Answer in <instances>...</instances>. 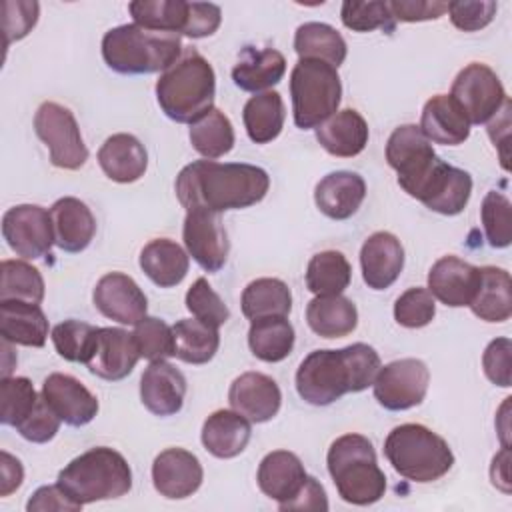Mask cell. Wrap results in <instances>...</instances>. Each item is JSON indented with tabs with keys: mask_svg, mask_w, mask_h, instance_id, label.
Wrapping results in <instances>:
<instances>
[{
	"mask_svg": "<svg viewBox=\"0 0 512 512\" xmlns=\"http://www.w3.org/2000/svg\"><path fill=\"white\" fill-rule=\"evenodd\" d=\"M480 284V268L456 258L442 256L428 272V292L450 308L468 306Z\"/></svg>",
	"mask_w": 512,
	"mask_h": 512,
	"instance_id": "ffe728a7",
	"label": "cell"
},
{
	"mask_svg": "<svg viewBox=\"0 0 512 512\" xmlns=\"http://www.w3.org/2000/svg\"><path fill=\"white\" fill-rule=\"evenodd\" d=\"M24 480V468L18 458L8 454L6 450L0 452V496H10L16 488H20Z\"/></svg>",
	"mask_w": 512,
	"mask_h": 512,
	"instance_id": "6125c7cd",
	"label": "cell"
},
{
	"mask_svg": "<svg viewBox=\"0 0 512 512\" xmlns=\"http://www.w3.org/2000/svg\"><path fill=\"white\" fill-rule=\"evenodd\" d=\"M186 394L184 374L166 360L150 362L140 378V400L154 416H172L182 410Z\"/></svg>",
	"mask_w": 512,
	"mask_h": 512,
	"instance_id": "44dd1931",
	"label": "cell"
},
{
	"mask_svg": "<svg viewBox=\"0 0 512 512\" xmlns=\"http://www.w3.org/2000/svg\"><path fill=\"white\" fill-rule=\"evenodd\" d=\"M482 226L492 248H506L512 242V204L496 190H490L480 208Z\"/></svg>",
	"mask_w": 512,
	"mask_h": 512,
	"instance_id": "7dc6e473",
	"label": "cell"
},
{
	"mask_svg": "<svg viewBox=\"0 0 512 512\" xmlns=\"http://www.w3.org/2000/svg\"><path fill=\"white\" fill-rule=\"evenodd\" d=\"M250 352L264 362H280L294 348V328L286 316L252 320L248 330Z\"/></svg>",
	"mask_w": 512,
	"mask_h": 512,
	"instance_id": "f35d334b",
	"label": "cell"
},
{
	"mask_svg": "<svg viewBox=\"0 0 512 512\" xmlns=\"http://www.w3.org/2000/svg\"><path fill=\"white\" fill-rule=\"evenodd\" d=\"M186 308L190 310V314L214 328H220L228 318H230V310L228 306L222 302V298L212 290V286L208 284L206 278H198L186 292Z\"/></svg>",
	"mask_w": 512,
	"mask_h": 512,
	"instance_id": "f907efd6",
	"label": "cell"
},
{
	"mask_svg": "<svg viewBox=\"0 0 512 512\" xmlns=\"http://www.w3.org/2000/svg\"><path fill=\"white\" fill-rule=\"evenodd\" d=\"M60 418L58 414L50 408V404L44 400V396L40 394L38 404L34 406V410L16 426V432L34 444H44L50 442L56 432L60 430Z\"/></svg>",
	"mask_w": 512,
	"mask_h": 512,
	"instance_id": "f5cc1de1",
	"label": "cell"
},
{
	"mask_svg": "<svg viewBox=\"0 0 512 512\" xmlns=\"http://www.w3.org/2000/svg\"><path fill=\"white\" fill-rule=\"evenodd\" d=\"M390 12L394 16V20L400 22H422V20H436L440 18L446 8L448 2H426V0H392L388 2Z\"/></svg>",
	"mask_w": 512,
	"mask_h": 512,
	"instance_id": "91938a15",
	"label": "cell"
},
{
	"mask_svg": "<svg viewBox=\"0 0 512 512\" xmlns=\"http://www.w3.org/2000/svg\"><path fill=\"white\" fill-rule=\"evenodd\" d=\"M470 194H472L470 174L466 170H460L444 162L440 172L432 180L426 196L422 198V204L432 212H438L444 216H456L466 208Z\"/></svg>",
	"mask_w": 512,
	"mask_h": 512,
	"instance_id": "e575fe53",
	"label": "cell"
},
{
	"mask_svg": "<svg viewBox=\"0 0 512 512\" xmlns=\"http://www.w3.org/2000/svg\"><path fill=\"white\" fill-rule=\"evenodd\" d=\"M328 472L340 498L348 504L368 506L386 492V476L378 466L372 442L362 434L336 438L326 456Z\"/></svg>",
	"mask_w": 512,
	"mask_h": 512,
	"instance_id": "5b68a950",
	"label": "cell"
},
{
	"mask_svg": "<svg viewBox=\"0 0 512 512\" xmlns=\"http://www.w3.org/2000/svg\"><path fill=\"white\" fill-rule=\"evenodd\" d=\"M182 56V40L172 32H156L138 24L110 28L102 38V58L118 74L164 72Z\"/></svg>",
	"mask_w": 512,
	"mask_h": 512,
	"instance_id": "277c9868",
	"label": "cell"
},
{
	"mask_svg": "<svg viewBox=\"0 0 512 512\" xmlns=\"http://www.w3.org/2000/svg\"><path fill=\"white\" fill-rule=\"evenodd\" d=\"M290 96L294 124L302 130L318 128L340 106L338 70L322 60H298L290 74Z\"/></svg>",
	"mask_w": 512,
	"mask_h": 512,
	"instance_id": "ba28073f",
	"label": "cell"
},
{
	"mask_svg": "<svg viewBox=\"0 0 512 512\" xmlns=\"http://www.w3.org/2000/svg\"><path fill=\"white\" fill-rule=\"evenodd\" d=\"M0 300L40 304L44 300V278L38 268L24 260H2Z\"/></svg>",
	"mask_w": 512,
	"mask_h": 512,
	"instance_id": "ee69618b",
	"label": "cell"
},
{
	"mask_svg": "<svg viewBox=\"0 0 512 512\" xmlns=\"http://www.w3.org/2000/svg\"><path fill=\"white\" fill-rule=\"evenodd\" d=\"M2 236L6 244L22 258L34 260L50 254L54 230L50 210L38 204H18L2 216Z\"/></svg>",
	"mask_w": 512,
	"mask_h": 512,
	"instance_id": "4fadbf2b",
	"label": "cell"
},
{
	"mask_svg": "<svg viewBox=\"0 0 512 512\" xmlns=\"http://www.w3.org/2000/svg\"><path fill=\"white\" fill-rule=\"evenodd\" d=\"M32 382L24 376H4L0 382V420L6 426H18L38 404Z\"/></svg>",
	"mask_w": 512,
	"mask_h": 512,
	"instance_id": "bcb514c9",
	"label": "cell"
},
{
	"mask_svg": "<svg viewBox=\"0 0 512 512\" xmlns=\"http://www.w3.org/2000/svg\"><path fill=\"white\" fill-rule=\"evenodd\" d=\"M418 128L430 142L444 146H458L470 136V122L450 94H436L424 104Z\"/></svg>",
	"mask_w": 512,
	"mask_h": 512,
	"instance_id": "484cf974",
	"label": "cell"
},
{
	"mask_svg": "<svg viewBox=\"0 0 512 512\" xmlns=\"http://www.w3.org/2000/svg\"><path fill=\"white\" fill-rule=\"evenodd\" d=\"M228 402L232 410L242 414L246 420L262 424L278 414L282 392L270 376L262 372H244L230 384Z\"/></svg>",
	"mask_w": 512,
	"mask_h": 512,
	"instance_id": "e0dca14e",
	"label": "cell"
},
{
	"mask_svg": "<svg viewBox=\"0 0 512 512\" xmlns=\"http://www.w3.org/2000/svg\"><path fill=\"white\" fill-rule=\"evenodd\" d=\"M368 124L360 112L346 108L332 114L316 128V140L320 146L338 158L358 156L368 144Z\"/></svg>",
	"mask_w": 512,
	"mask_h": 512,
	"instance_id": "83f0119b",
	"label": "cell"
},
{
	"mask_svg": "<svg viewBox=\"0 0 512 512\" xmlns=\"http://www.w3.org/2000/svg\"><path fill=\"white\" fill-rule=\"evenodd\" d=\"M512 342L510 338L492 340L482 354V368L486 378L502 388H508L512 382L510 366H512Z\"/></svg>",
	"mask_w": 512,
	"mask_h": 512,
	"instance_id": "9f6ffc18",
	"label": "cell"
},
{
	"mask_svg": "<svg viewBox=\"0 0 512 512\" xmlns=\"http://www.w3.org/2000/svg\"><path fill=\"white\" fill-rule=\"evenodd\" d=\"M364 196V178L348 170H336L326 174L314 188V202L318 210L332 220H346L354 216L364 202Z\"/></svg>",
	"mask_w": 512,
	"mask_h": 512,
	"instance_id": "cb8c5ba5",
	"label": "cell"
},
{
	"mask_svg": "<svg viewBox=\"0 0 512 512\" xmlns=\"http://www.w3.org/2000/svg\"><path fill=\"white\" fill-rule=\"evenodd\" d=\"M54 244L70 254L88 248L96 234V218L92 210L74 196L56 200L50 208Z\"/></svg>",
	"mask_w": 512,
	"mask_h": 512,
	"instance_id": "603a6c76",
	"label": "cell"
},
{
	"mask_svg": "<svg viewBox=\"0 0 512 512\" xmlns=\"http://www.w3.org/2000/svg\"><path fill=\"white\" fill-rule=\"evenodd\" d=\"M40 6L38 2H26V0H8L2 4L4 14V36L6 46L14 40H22L38 22Z\"/></svg>",
	"mask_w": 512,
	"mask_h": 512,
	"instance_id": "11a10c76",
	"label": "cell"
},
{
	"mask_svg": "<svg viewBox=\"0 0 512 512\" xmlns=\"http://www.w3.org/2000/svg\"><path fill=\"white\" fill-rule=\"evenodd\" d=\"M216 74L210 62L188 48L166 68L156 82V100L162 112L180 124H194L214 108Z\"/></svg>",
	"mask_w": 512,
	"mask_h": 512,
	"instance_id": "3957f363",
	"label": "cell"
},
{
	"mask_svg": "<svg viewBox=\"0 0 512 512\" xmlns=\"http://www.w3.org/2000/svg\"><path fill=\"white\" fill-rule=\"evenodd\" d=\"M222 22V10L210 2H190L188 8V24L184 36L188 38H204L218 30Z\"/></svg>",
	"mask_w": 512,
	"mask_h": 512,
	"instance_id": "6f0895ef",
	"label": "cell"
},
{
	"mask_svg": "<svg viewBox=\"0 0 512 512\" xmlns=\"http://www.w3.org/2000/svg\"><path fill=\"white\" fill-rule=\"evenodd\" d=\"M182 238L188 254L206 272H218L226 264L230 242L218 214L190 210L184 218Z\"/></svg>",
	"mask_w": 512,
	"mask_h": 512,
	"instance_id": "5bb4252c",
	"label": "cell"
},
{
	"mask_svg": "<svg viewBox=\"0 0 512 512\" xmlns=\"http://www.w3.org/2000/svg\"><path fill=\"white\" fill-rule=\"evenodd\" d=\"M428 384V366L418 358H402L380 366L372 382L374 398L380 406L392 412L418 406L428 392Z\"/></svg>",
	"mask_w": 512,
	"mask_h": 512,
	"instance_id": "7c38bea8",
	"label": "cell"
},
{
	"mask_svg": "<svg viewBox=\"0 0 512 512\" xmlns=\"http://www.w3.org/2000/svg\"><path fill=\"white\" fill-rule=\"evenodd\" d=\"M508 464H510V448L502 446V450L494 456L492 466H490V478L492 484L498 486L502 492H510V474H508Z\"/></svg>",
	"mask_w": 512,
	"mask_h": 512,
	"instance_id": "be15d7a7",
	"label": "cell"
},
{
	"mask_svg": "<svg viewBox=\"0 0 512 512\" xmlns=\"http://www.w3.org/2000/svg\"><path fill=\"white\" fill-rule=\"evenodd\" d=\"M352 278L350 262L342 252L324 250L310 258L306 268V288L316 296L342 294Z\"/></svg>",
	"mask_w": 512,
	"mask_h": 512,
	"instance_id": "60d3db41",
	"label": "cell"
},
{
	"mask_svg": "<svg viewBox=\"0 0 512 512\" xmlns=\"http://www.w3.org/2000/svg\"><path fill=\"white\" fill-rule=\"evenodd\" d=\"M286 72V58L274 48L256 50L246 46L232 68V80L240 90L258 92L276 86Z\"/></svg>",
	"mask_w": 512,
	"mask_h": 512,
	"instance_id": "4dcf8cb0",
	"label": "cell"
},
{
	"mask_svg": "<svg viewBox=\"0 0 512 512\" xmlns=\"http://www.w3.org/2000/svg\"><path fill=\"white\" fill-rule=\"evenodd\" d=\"M308 474L304 470V464L294 452L288 450H274L266 454L258 466V488L272 500L278 502V506L290 502L300 488L304 486Z\"/></svg>",
	"mask_w": 512,
	"mask_h": 512,
	"instance_id": "d4e9b609",
	"label": "cell"
},
{
	"mask_svg": "<svg viewBox=\"0 0 512 512\" xmlns=\"http://www.w3.org/2000/svg\"><path fill=\"white\" fill-rule=\"evenodd\" d=\"M240 304L248 320L288 316L292 310V292L278 278H256L244 288Z\"/></svg>",
	"mask_w": 512,
	"mask_h": 512,
	"instance_id": "74e56055",
	"label": "cell"
},
{
	"mask_svg": "<svg viewBox=\"0 0 512 512\" xmlns=\"http://www.w3.org/2000/svg\"><path fill=\"white\" fill-rule=\"evenodd\" d=\"M280 510H320V512H326L328 510V498H326V492L322 488V484L308 476L304 486L300 488V492L286 504L278 506Z\"/></svg>",
	"mask_w": 512,
	"mask_h": 512,
	"instance_id": "94428289",
	"label": "cell"
},
{
	"mask_svg": "<svg viewBox=\"0 0 512 512\" xmlns=\"http://www.w3.org/2000/svg\"><path fill=\"white\" fill-rule=\"evenodd\" d=\"M98 164L110 180L130 184L144 176L148 154L136 136L120 132L106 138V142L100 146Z\"/></svg>",
	"mask_w": 512,
	"mask_h": 512,
	"instance_id": "4316f807",
	"label": "cell"
},
{
	"mask_svg": "<svg viewBox=\"0 0 512 512\" xmlns=\"http://www.w3.org/2000/svg\"><path fill=\"white\" fill-rule=\"evenodd\" d=\"M474 316L484 322H504L512 316V282L504 268L482 266L480 284L468 304Z\"/></svg>",
	"mask_w": 512,
	"mask_h": 512,
	"instance_id": "1f68e13d",
	"label": "cell"
},
{
	"mask_svg": "<svg viewBox=\"0 0 512 512\" xmlns=\"http://www.w3.org/2000/svg\"><path fill=\"white\" fill-rule=\"evenodd\" d=\"M174 356L188 364H206L214 358L220 346L218 328L208 326L196 318L178 320L172 326Z\"/></svg>",
	"mask_w": 512,
	"mask_h": 512,
	"instance_id": "ab89813d",
	"label": "cell"
},
{
	"mask_svg": "<svg viewBox=\"0 0 512 512\" xmlns=\"http://www.w3.org/2000/svg\"><path fill=\"white\" fill-rule=\"evenodd\" d=\"M36 136L50 150V162L62 170H78L88 160L74 114L58 102H42L34 114Z\"/></svg>",
	"mask_w": 512,
	"mask_h": 512,
	"instance_id": "30bf717a",
	"label": "cell"
},
{
	"mask_svg": "<svg viewBox=\"0 0 512 512\" xmlns=\"http://www.w3.org/2000/svg\"><path fill=\"white\" fill-rule=\"evenodd\" d=\"M192 148L206 160L220 158L234 148V128L224 112L212 108L200 120L190 124Z\"/></svg>",
	"mask_w": 512,
	"mask_h": 512,
	"instance_id": "7bdbcfd3",
	"label": "cell"
},
{
	"mask_svg": "<svg viewBox=\"0 0 512 512\" xmlns=\"http://www.w3.org/2000/svg\"><path fill=\"white\" fill-rule=\"evenodd\" d=\"M496 10H498V4L492 0L448 2V8H446L452 24L464 32H476L488 26L496 16Z\"/></svg>",
	"mask_w": 512,
	"mask_h": 512,
	"instance_id": "db71d44e",
	"label": "cell"
},
{
	"mask_svg": "<svg viewBox=\"0 0 512 512\" xmlns=\"http://www.w3.org/2000/svg\"><path fill=\"white\" fill-rule=\"evenodd\" d=\"M294 50L300 60H322L334 68H338L348 54L340 32L324 22L300 24L294 34Z\"/></svg>",
	"mask_w": 512,
	"mask_h": 512,
	"instance_id": "d590c367",
	"label": "cell"
},
{
	"mask_svg": "<svg viewBox=\"0 0 512 512\" xmlns=\"http://www.w3.org/2000/svg\"><path fill=\"white\" fill-rule=\"evenodd\" d=\"M96 334H98V328L88 322L64 320L52 328V342L56 352L64 360L86 364L92 356Z\"/></svg>",
	"mask_w": 512,
	"mask_h": 512,
	"instance_id": "f6af8a7d",
	"label": "cell"
},
{
	"mask_svg": "<svg viewBox=\"0 0 512 512\" xmlns=\"http://www.w3.org/2000/svg\"><path fill=\"white\" fill-rule=\"evenodd\" d=\"M190 2L184 0H136L128 4V12L134 24L156 30L184 34L188 24Z\"/></svg>",
	"mask_w": 512,
	"mask_h": 512,
	"instance_id": "b9f144b4",
	"label": "cell"
},
{
	"mask_svg": "<svg viewBox=\"0 0 512 512\" xmlns=\"http://www.w3.org/2000/svg\"><path fill=\"white\" fill-rule=\"evenodd\" d=\"M204 478L200 460L184 448L162 450L152 464V482L160 496L182 500L192 496Z\"/></svg>",
	"mask_w": 512,
	"mask_h": 512,
	"instance_id": "2e32d148",
	"label": "cell"
},
{
	"mask_svg": "<svg viewBox=\"0 0 512 512\" xmlns=\"http://www.w3.org/2000/svg\"><path fill=\"white\" fill-rule=\"evenodd\" d=\"M306 320L314 334L322 338H344L358 324V310L342 294L314 296L306 306Z\"/></svg>",
	"mask_w": 512,
	"mask_h": 512,
	"instance_id": "836d02e7",
	"label": "cell"
},
{
	"mask_svg": "<svg viewBox=\"0 0 512 512\" xmlns=\"http://www.w3.org/2000/svg\"><path fill=\"white\" fill-rule=\"evenodd\" d=\"M384 456L402 478L420 484L442 478L454 464L448 442L422 424L396 426L384 440Z\"/></svg>",
	"mask_w": 512,
	"mask_h": 512,
	"instance_id": "52a82bcc",
	"label": "cell"
},
{
	"mask_svg": "<svg viewBox=\"0 0 512 512\" xmlns=\"http://www.w3.org/2000/svg\"><path fill=\"white\" fill-rule=\"evenodd\" d=\"M132 336L140 352V358L156 362L174 356L172 326H168L164 320L156 316H144L138 324H134Z\"/></svg>",
	"mask_w": 512,
	"mask_h": 512,
	"instance_id": "c3c4849f",
	"label": "cell"
},
{
	"mask_svg": "<svg viewBox=\"0 0 512 512\" xmlns=\"http://www.w3.org/2000/svg\"><path fill=\"white\" fill-rule=\"evenodd\" d=\"M380 370L378 352L356 342L340 350H314L296 370V390L312 406H328L348 392L366 390Z\"/></svg>",
	"mask_w": 512,
	"mask_h": 512,
	"instance_id": "7a4b0ae2",
	"label": "cell"
},
{
	"mask_svg": "<svg viewBox=\"0 0 512 512\" xmlns=\"http://www.w3.org/2000/svg\"><path fill=\"white\" fill-rule=\"evenodd\" d=\"M284 118L286 110L282 96L274 90H266L252 96L242 110V120L248 138L256 144H268L274 138H278V134L284 128Z\"/></svg>",
	"mask_w": 512,
	"mask_h": 512,
	"instance_id": "8d00e7d4",
	"label": "cell"
},
{
	"mask_svg": "<svg viewBox=\"0 0 512 512\" xmlns=\"http://www.w3.org/2000/svg\"><path fill=\"white\" fill-rule=\"evenodd\" d=\"M188 254L168 238L150 240L140 252L142 272L160 288H172L188 274Z\"/></svg>",
	"mask_w": 512,
	"mask_h": 512,
	"instance_id": "d6a6232c",
	"label": "cell"
},
{
	"mask_svg": "<svg viewBox=\"0 0 512 512\" xmlns=\"http://www.w3.org/2000/svg\"><path fill=\"white\" fill-rule=\"evenodd\" d=\"M436 316V302L428 288H408L396 298L394 318L404 328H422Z\"/></svg>",
	"mask_w": 512,
	"mask_h": 512,
	"instance_id": "816d5d0a",
	"label": "cell"
},
{
	"mask_svg": "<svg viewBox=\"0 0 512 512\" xmlns=\"http://www.w3.org/2000/svg\"><path fill=\"white\" fill-rule=\"evenodd\" d=\"M342 24L354 32H372L376 28L394 32L396 20L390 12L388 2H344L340 8Z\"/></svg>",
	"mask_w": 512,
	"mask_h": 512,
	"instance_id": "681fc988",
	"label": "cell"
},
{
	"mask_svg": "<svg viewBox=\"0 0 512 512\" xmlns=\"http://www.w3.org/2000/svg\"><path fill=\"white\" fill-rule=\"evenodd\" d=\"M82 504H78L76 500L70 498V494L56 482L50 486H40L28 500L26 510L28 512H50V510H58V512H76L80 510Z\"/></svg>",
	"mask_w": 512,
	"mask_h": 512,
	"instance_id": "680465c9",
	"label": "cell"
},
{
	"mask_svg": "<svg viewBox=\"0 0 512 512\" xmlns=\"http://www.w3.org/2000/svg\"><path fill=\"white\" fill-rule=\"evenodd\" d=\"M0 336L10 344L42 348L48 338V320L38 304L0 300Z\"/></svg>",
	"mask_w": 512,
	"mask_h": 512,
	"instance_id": "f1b7e54d",
	"label": "cell"
},
{
	"mask_svg": "<svg viewBox=\"0 0 512 512\" xmlns=\"http://www.w3.org/2000/svg\"><path fill=\"white\" fill-rule=\"evenodd\" d=\"M98 312L120 324H138L148 310V300L140 286L122 272L104 274L92 294Z\"/></svg>",
	"mask_w": 512,
	"mask_h": 512,
	"instance_id": "9a60e30c",
	"label": "cell"
},
{
	"mask_svg": "<svg viewBox=\"0 0 512 512\" xmlns=\"http://www.w3.org/2000/svg\"><path fill=\"white\" fill-rule=\"evenodd\" d=\"M362 278L372 290L390 288L404 268V248L390 232H374L360 250Z\"/></svg>",
	"mask_w": 512,
	"mask_h": 512,
	"instance_id": "7402d4cb",
	"label": "cell"
},
{
	"mask_svg": "<svg viewBox=\"0 0 512 512\" xmlns=\"http://www.w3.org/2000/svg\"><path fill=\"white\" fill-rule=\"evenodd\" d=\"M138 358L140 352L130 332L122 328H98L96 344L86 366L94 376L116 382L134 370Z\"/></svg>",
	"mask_w": 512,
	"mask_h": 512,
	"instance_id": "d6986e66",
	"label": "cell"
},
{
	"mask_svg": "<svg viewBox=\"0 0 512 512\" xmlns=\"http://www.w3.org/2000/svg\"><path fill=\"white\" fill-rule=\"evenodd\" d=\"M58 484L78 504L120 498L132 488V470L126 458L108 448L96 446L70 460L58 474Z\"/></svg>",
	"mask_w": 512,
	"mask_h": 512,
	"instance_id": "8992f818",
	"label": "cell"
},
{
	"mask_svg": "<svg viewBox=\"0 0 512 512\" xmlns=\"http://www.w3.org/2000/svg\"><path fill=\"white\" fill-rule=\"evenodd\" d=\"M450 96L462 108L470 124H486L508 100L498 74L480 62H470L456 74Z\"/></svg>",
	"mask_w": 512,
	"mask_h": 512,
	"instance_id": "8fae6325",
	"label": "cell"
},
{
	"mask_svg": "<svg viewBox=\"0 0 512 512\" xmlns=\"http://www.w3.org/2000/svg\"><path fill=\"white\" fill-rule=\"evenodd\" d=\"M270 188L266 170L240 162L196 160L176 176V196L190 210L226 212L258 204Z\"/></svg>",
	"mask_w": 512,
	"mask_h": 512,
	"instance_id": "6da1fadb",
	"label": "cell"
},
{
	"mask_svg": "<svg viewBox=\"0 0 512 512\" xmlns=\"http://www.w3.org/2000/svg\"><path fill=\"white\" fill-rule=\"evenodd\" d=\"M386 160L398 174L400 188L420 200L442 166L444 160L436 156L430 140L416 124H402L394 128L386 142Z\"/></svg>",
	"mask_w": 512,
	"mask_h": 512,
	"instance_id": "9c48e42d",
	"label": "cell"
},
{
	"mask_svg": "<svg viewBox=\"0 0 512 512\" xmlns=\"http://www.w3.org/2000/svg\"><path fill=\"white\" fill-rule=\"evenodd\" d=\"M42 396L68 426H86L98 414V398L70 374H50L42 384Z\"/></svg>",
	"mask_w": 512,
	"mask_h": 512,
	"instance_id": "ac0fdd59",
	"label": "cell"
},
{
	"mask_svg": "<svg viewBox=\"0 0 512 512\" xmlns=\"http://www.w3.org/2000/svg\"><path fill=\"white\" fill-rule=\"evenodd\" d=\"M252 428L236 410H216L202 424V444L216 458H234L248 446Z\"/></svg>",
	"mask_w": 512,
	"mask_h": 512,
	"instance_id": "f546056e",
	"label": "cell"
}]
</instances>
